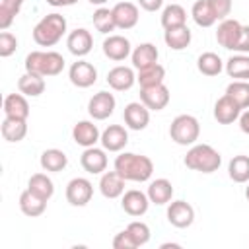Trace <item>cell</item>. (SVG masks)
<instances>
[{
	"instance_id": "1",
	"label": "cell",
	"mask_w": 249,
	"mask_h": 249,
	"mask_svg": "<svg viewBox=\"0 0 249 249\" xmlns=\"http://www.w3.org/2000/svg\"><path fill=\"white\" fill-rule=\"evenodd\" d=\"M115 171L126 181H148L154 173V163L148 156L124 152L115 160Z\"/></svg>"
},
{
	"instance_id": "2",
	"label": "cell",
	"mask_w": 249,
	"mask_h": 249,
	"mask_svg": "<svg viewBox=\"0 0 249 249\" xmlns=\"http://www.w3.org/2000/svg\"><path fill=\"white\" fill-rule=\"evenodd\" d=\"M66 31V19L60 14H47L35 27H33V39L41 47H53L60 41V37Z\"/></svg>"
},
{
	"instance_id": "3",
	"label": "cell",
	"mask_w": 249,
	"mask_h": 249,
	"mask_svg": "<svg viewBox=\"0 0 249 249\" xmlns=\"http://www.w3.org/2000/svg\"><path fill=\"white\" fill-rule=\"evenodd\" d=\"M64 68V58L62 54L54 53V51H33L25 56V70L31 74H39V76H56L60 74Z\"/></svg>"
},
{
	"instance_id": "4",
	"label": "cell",
	"mask_w": 249,
	"mask_h": 249,
	"mask_svg": "<svg viewBox=\"0 0 249 249\" xmlns=\"http://www.w3.org/2000/svg\"><path fill=\"white\" fill-rule=\"evenodd\" d=\"M222 163V158L220 154L208 146V144H196L193 146L187 156H185V165L189 169H195V171H202V173H212L220 167Z\"/></svg>"
},
{
	"instance_id": "5",
	"label": "cell",
	"mask_w": 249,
	"mask_h": 249,
	"mask_svg": "<svg viewBox=\"0 0 249 249\" xmlns=\"http://www.w3.org/2000/svg\"><path fill=\"white\" fill-rule=\"evenodd\" d=\"M198 134H200V126H198V121L193 115H177L171 121L169 136L179 146L195 144L198 140Z\"/></svg>"
},
{
	"instance_id": "6",
	"label": "cell",
	"mask_w": 249,
	"mask_h": 249,
	"mask_svg": "<svg viewBox=\"0 0 249 249\" xmlns=\"http://www.w3.org/2000/svg\"><path fill=\"white\" fill-rule=\"evenodd\" d=\"M93 196V187L88 179L76 177L66 185V200L72 206H86Z\"/></svg>"
},
{
	"instance_id": "7",
	"label": "cell",
	"mask_w": 249,
	"mask_h": 249,
	"mask_svg": "<svg viewBox=\"0 0 249 249\" xmlns=\"http://www.w3.org/2000/svg\"><path fill=\"white\" fill-rule=\"evenodd\" d=\"M140 99L150 111H161L169 103V89L163 84L142 88L140 89Z\"/></svg>"
},
{
	"instance_id": "8",
	"label": "cell",
	"mask_w": 249,
	"mask_h": 249,
	"mask_svg": "<svg viewBox=\"0 0 249 249\" xmlns=\"http://www.w3.org/2000/svg\"><path fill=\"white\" fill-rule=\"evenodd\" d=\"M113 111H115V97L109 91H97L88 103V113L97 121L111 117Z\"/></svg>"
},
{
	"instance_id": "9",
	"label": "cell",
	"mask_w": 249,
	"mask_h": 249,
	"mask_svg": "<svg viewBox=\"0 0 249 249\" xmlns=\"http://www.w3.org/2000/svg\"><path fill=\"white\" fill-rule=\"evenodd\" d=\"M167 220L175 228H189L195 220V208L187 200H175L167 208Z\"/></svg>"
},
{
	"instance_id": "10",
	"label": "cell",
	"mask_w": 249,
	"mask_h": 249,
	"mask_svg": "<svg viewBox=\"0 0 249 249\" xmlns=\"http://www.w3.org/2000/svg\"><path fill=\"white\" fill-rule=\"evenodd\" d=\"M68 76H70V82L74 86H78V88H89L97 80V70L93 68V64L86 62V60H78V62H74L70 66Z\"/></svg>"
},
{
	"instance_id": "11",
	"label": "cell",
	"mask_w": 249,
	"mask_h": 249,
	"mask_svg": "<svg viewBox=\"0 0 249 249\" xmlns=\"http://www.w3.org/2000/svg\"><path fill=\"white\" fill-rule=\"evenodd\" d=\"M124 123L132 130H144L150 123V109L144 103L132 101L124 107Z\"/></svg>"
},
{
	"instance_id": "12",
	"label": "cell",
	"mask_w": 249,
	"mask_h": 249,
	"mask_svg": "<svg viewBox=\"0 0 249 249\" xmlns=\"http://www.w3.org/2000/svg\"><path fill=\"white\" fill-rule=\"evenodd\" d=\"M121 204H123V210H124L128 216H134V218H136V216L146 214L148 204H150V198H148V195H144L142 191L130 189V191H126V193L123 195Z\"/></svg>"
},
{
	"instance_id": "13",
	"label": "cell",
	"mask_w": 249,
	"mask_h": 249,
	"mask_svg": "<svg viewBox=\"0 0 249 249\" xmlns=\"http://www.w3.org/2000/svg\"><path fill=\"white\" fill-rule=\"evenodd\" d=\"M66 47H68V51H70L72 54H76V56H86V54L91 51V47H93V37H91V33H89L88 29H84V27L74 29V31L68 35V39H66Z\"/></svg>"
},
{
	"instance_id": "14",
	"label": "cell",
	"mask_w": 249,
	"mask_h": 249,
	"mask_svg": "<svg viewBox=\"0 0 249 249\" xmlns=\"http://www.w3.org/2000/svg\"><path fill=\"white\" fill-rule=\"evenodd\" d=\"M239 33H241V23L237 19H222V23L218 25V31H216V39L218 43L224 47V49H230L233 51L237 39H239Z\"/></svg>"
},
{
	"instance_id": "15",
	"label": "cell",
	"mask_w": 249,
	"mask_h": 249,
	"mask_svg": "<svg viewBox=\"0 0 249 249\" xmlns=\"http://www.w3.org/2000/svg\"><path fill=\"white\" fill-rule=\"evenodd\" d=\"M239 113H241V107L226 93V95H222L218 101H216V105H214V117H216V121L220 123V124H230V123H233L235 119H239Z\"/></svg>"
},
{
	"instance_id": "16",
	"label": "cell",
	"mask_w": 249,
	"mask_h": 249,
	"mask_svg": "<svg viewBox=\"0 0 249 249\" xmlns=\"http://www.w3.org/2000/svg\"><path fill=\"white\" fill-rule=\"evenodd\" d=\"M103 53L111 60H124L130 54V43L123 35H109L103 41Z\"/></svg>"
},
{
	"instance_id": "17",
	"label": "cell",
	"mask_w": 249,
	"mask_h": 249,
	"mask_svg": "<svg viewBox=\"0 0 249 249\" xmlns=\"http://www.w3.org/2000/svg\"><path fill=\"white\" fill-rule=\"evenodd\" d=\"M113 18H115L117 27L130 29L138 23V8L132 2H119L113 8Z\"/></svg>"
},
{
	"instance_id": "18",
	"label": "cell",
	"mask_w": 249,
	"mask_h": 249,
	"mask_svg": "<svg viewBox=\"0 0 249 249\" xmlns=\"http://www.w3.org/2000/svg\"><path fill=\"white\" fill-rule=\"evenodd\" d=\"M126 142H128V134H126V130H124L121 124H111V126H107V128L103 130V134H101V144H103V148L109 150V152H119V150H123V148L126 146Z\"/></svg>"
},
{
	"instance_id": "19",
	"label": "cell",
	"mask_w": 249,
	"mask_h": 249,
	"mask_svg": "<svg viewBox=\"0 0 249 249\" xmlns=\"http://www.w3.org/2000/svg\"><path fill=\"white\" fill-rule=\"evenodd\" d=\"M134 80H136V76H134L132 68H128V66H115V68H111L109 74H107V84H109L113 89H117V91H126V89H130L132 84H134Z\"/></svg>"
},
{
	"instance_id": "20",
	"label": "cell",
	"mask_w": 249,
	"mask_h": 249,
	"mask_svg": "<svg viewBox=\"0 0 249 249\" xmlns=\"http://www.w3.org/2000/svg\"><path fill=\"white\" fill-rule=\"evenodd\" d=\"M80 163L88 173H101L107 167V156H105L103 150H99L95 146H89V148L84 150V154L80 158Z\"/></svg>"
},
{
	"instance_id": "21",
	"label": "cell",
	"mask_w": 249,
	"mask_h": 249,
	"mask_svg": "<svg viewBox=\"0 0 249 249\" xmlns=\"http://www.w3.org/2000/svg\"><path fill=\"white\" fill-rule=\"evenodd\" d=\"M124 177L117 171H107L103 173L101 181H99V191L105 198H117L124 193Z\"/></svg>"
},
{
	"instance_id": "22",
	"label": "cell",
	"mask_w": 249,
	"mask_h": 249,
	"mask_svg": "<svg viewBox=\"0 0 249 249\" xmlns=\"http://www.w3.org/2000/svg\"><path fill=\"white\" fill-rule=\"evenodd\" d=\"M72 138H74L76 144H80L84 148H89V146H93L99 140V130H97V126L93 123L80 121L72 128Z\"/></svg>"
},
{
	"instance_id": "23",
	"label": "cell",
	"mask_w": 249,
	"mask_h": 249,
	"mask_svg": "<svg viewBox=\"0 0 249 249\" xmlns=\"http://www.w3.org/2000/svg\"><path fill=\"white\" fill-rule=\"evenodd\" d=\"M158 56H160V53H158L156 45L142 43L132 51V64H134V68L142 70V68H148L152 64H158Z\"/></svg>"
},
{
	"instance_id": "24",
	"label": "cell",
	"mask_w": 249,
	"mask_h": 249,
	"mask_svg": "<svg viewBox=\"0 0 249 249\" xmlns=\"http://www.w3.org/2000/svg\"><path fill=\"white\" fill-rule=\"evenodd\" d=\"M0 130H2L4 140H8V142H19V140H23V136L27 134V123H25V119L6 117V119L2 121Z\"/></svg>"
},
{
	"instance_id": "25",
	"label": "cell",
	"mask_w": 249,
	"mask_h": 249,
	"mask_svg": "<svg viewBox=\"0 0 249 249\" xmlns=\"http://www.w3.org/2000/svg\"><path fill=\"white\" fill-rule=\"evenodd\" d=\"M4 113H6V117L27 119L29 117V103L21 93H10L4 99Z\"/></svg>"
},
{
	"instance_id": "26",
	"label": "cell",
	"mask_w": 249,
	"mask_h": 249,
	"mask_svg": "<svg viewBox=\"0 0 249 249\" xmlns=\"http://www.w3.org/2000/svg\"><path fill=\"white\" fill-rule=\"evenodd\" d=\"M19 208H21V212H23L25 216L37 218V216H41V214L45 212L47 200L39 198L37 195H33V193L27 189V191H23V193L19 195Z\"/></svg>"
},
{
	"instance_id": "27",
	"label": "cell",
	"mask_w": 249,
	"mask_h": 249,
	"mask_svg": "<svg viewBox=\"0 0 249 249\" xmlns=\"http://www.w3.org/2000/svg\"><path fill=\"white\" fill-rule=\"evenodd\" d=\"M165 45L173 51H183L185 47H189L191 43V29L185 25H179V27H171V29H165Z\"/></svg>"
},
{
	"instance_id": "28",
	"label": "cell",
	"mask_w": 249,
	"mask_h": 249,
	"mask_svg": "<svg viewBox=\"0 0 249 249\" xmlns=\"http://www.w3.org/2000/svg\"><path fill=\"white\" fill-rule=\"evenodd\" d=\"M173 196V185L167 179H156L148 187V198L154 204H167Z\"/></svg>"
},
{
	"instance_id": "29",
	"label": "cell",
	"mask_w": 249,
	"mask_h": 249,
	"mask_svg": "<svg viewBox=\"0 0 249 249\" xmlns=\"http://www.w3.org/2000/svg\"><path fill=\"white\" fill-rule=\"evenodd\" d=\"M68 165V158L62 150H56V148H49L41 154V167L45 171H62L64 167Z\"/></svg>"
},
{
	"instance_id": "30",
	"label": "cell",
	"mask_w": 249,
	"mask_h": 249,
	"mask_svg": "<svg viewBox=\"0 0 249 249\" xmlns=\"http://www.w3.org/2000/svg\"><path fill=\"white\" fill-rule=\"evenodd\" d=\"M18 88L23 95H29V97H37L45 91V80L43 76L39 74H31V72H25L19 82H18Z\"/></svg>"
},
{
	"instance_id": "31",
	"label": "cell",
	"mask_w": 249,
	"mask_h": 249,
	"mask_svg": "<svg viewBox=\"0 0 249 249\" xmlns=\"http://www.w3.org/2000/svg\"><path fill=\"white\" fill-rule=\"evenodd\" d=\"M27 189H29L33 195H37L39 198H43V200H49V198L53 196V193H54L53 181H51L45 173H35V175H31V177H29V183H27Z\"/></svg>"
},
{
	"instance_id": "32",
	"label": "cell",
	"mask_w": 249,
	"mask_h": 249,
	"mask_svg": "<svg viewBox=\"0 0 249 249\" xmlns=\"http://www.w3.org/2000/svg\"><path fill=\"white\" fill-rule=\"evenodd\" d=\"M163 78H165V68L161 64H152L148 68H142L138 70V84L140 88H150V86H158V84H163Z\"/></svg>"
},
{
	"instance_id": "33",
	"label": "cell",
	"mask_w": 249,
	"mask_h": 249,
	"mask_svg": "<svg viewBox=\"0 0 249 249\" xmlns=\"http://www.w3.org/2000/svg\"><path fill=\"white\" fill-rule=\"evenodd\" d=\"M185 21H187V12L179 4H169L163 10V14H161V25H163V29L185 25Z\"/></svg>"
},
{
	"instance_id": "34",
	"label": "cell",
	"mask_w": 249,
	"mask_h": 249,
	"mask_svg": "<svg viewBox=\"0 0 249 249\" xmlns=\"http://www.w3.org/2000/svg\"><path fill=\"white\" fill-rule=\"evenodd\" d=\"M228 173L235 183L249 181V156H233L228 165Z\"/></svg>"
},
{
	"instance_id": "35",
	"label": "cell",
	"mask_w": 249,
	"mask_h": 249,
	"mask_svg": "<svg viewBox=\"0 0 249 249\" xmlns=\"http://www.w3.org/2000/svg\"><path fill=\"white\" fill-rule=\"evenodd\" d=\"M191 14H193V19L196 21V25H200V27H210L216 21V16L212 14V10L208 6V0H196L193 4Z\"/></svg>"
},
{
	"instance_id": "36",
	"label": "cell",
	"mask_w": 249,
	"mask_h": 249,
	"mask_svg": "<svg viewBox=\"0 0 249 249\" xmlns=\"http://www.w3.org/2000/svg\"><path fill=\"white\" fill-rule=\"evenodd\" d=\"M196 66L198 70L204 74V76H218L222 72V58L216 54V53H202L196 60Z\"/></svg>"
},
{
	"instance_id": "37",
	"label": "cell",
	"mask_w": 249,
	"mask_h": 249,
	"mask_svg": "<svg viewBox=\"0 0 249 249\" xmlns=\"http://www.w3.org/2000/svg\"><path fill=\"white\" fill-rule=\"evenodd\" d=\"M226 93H228L241 109H247V107H249V82H245V80H235V82H231V84L226 88Z\"/></svg>"
},
{
	"instance_id": "38",
	"label": "cell",
	"mask_w": 249,
	"mask_h": 249,
	"mask_svg": "<svg viewBox=\"0 0 249 249\" xmlns=\"http://www.w3.org/2000/svg\"><path fill=\"white\" fill-rule=\"evenodd\" d=\"M226 70L230 74V78H235V80H247L249 78V56L245 54H237V56H231L226 64Z\"/></svg>"
},
{
	"instance_id": "39",
	"label": "cell",
	"mask_w": 249,
	"mask_h": 249,
	"mask_svg": "<svg viewBox=\"0 0 249 249\" xmlns=\"http://www.w3.org/2000/svg\"><path fill=\"white\" fill-rule=\"evenodd\" d=\"M23 0H2L0 2V29H8L14 18L19 14Z\"/></svg>"
},
{
	"instance_id": "40",
	"label": "cell",
	"mask_w": 249,
	"mask_h": 249,
	"mask_svg": "<svg viewBox=\"0 0 249 249\" xmlns=\"http://www.w3.org/2000/svg\"><path fill=\"white\" fill-rule=\"evenodd\" d=\"M93 25H95V29L101 31V33L113 31V29L117 27L115 18H113V10H109V8H97V10L93 12Z\"/></svg>"
},
{
	"instance_id": "41",
	"label": "cell",
	"mask_w": 249,
	"mask_h": 249,
	"mask_svg": "<svg viewBox=\"0 0 249 249\" xmlns=\"http://www.w3.org/2000/svg\"><path fill=\"white\" fill-rule=\"evenodd\" d=\"M126 230H128V233L134 237V241L138 243V247H140V245H146V243L150 241V228H148L144 222H130Z\"/></svg>"
},
{
	"instance_id": "42",
	"label": "cell",
	"mask_w": 249,
	"mask_h": 249,
	"mask_svg": "<svg viewBox=\"0 0 249 249\" xmlns=\"http://www.w3.org/2000/svg\"><path fill=\"white\" fill-rule=\"evenodd\" d=\"M16 49H18V39H16L12 33L2 31V33H0V56L6 58V56H10V54H14Z\"/></svg>"
},
{
	"instance_id": "43",
	"label": "cell",
	"mask_w": 249,
	"mask_h": 249,
	"mask_svg": "<svg viewBox=\"0 0 249 249\" xmlns=\"http://www.w3.org/2000/svg\"><path fill=\"white\" fill-rule=\"evenodd\" d=\"M208 6L216 19H226L231 12V0H208Z\"/></svg>"
},
{
	"instance_id": "44",
	"label": "cell",
	"mask_w": 249,
	"mask_h": 249,
	"mask_svg": "<svg viewBox=\"0 0 249 249\" xmlns=\"http://www.w3.org/2000/svg\"><path fill=\"white\" fill-rule=\"evenodd\" d=\"M136 247H138V243H136L134 237L128 233V230L117 233L115 239H113V249H136Z\"/></svg>"
},
{
	"instance_id": "45",
	"label": "cell",
	"mask_w": 249,
	"mask_h": 249,
	"mask_svg": "<svg viewBox=\"0 0 249 249\" xmlns=\"http://www.w3.org/2000/svg\"><path fill=\"white\" fill-rule=\"evenodd\" d=\"M233 51H237V53H249V25H241V33H239V39H237Z\"/></svg>"
},
{
	"instance_id": "46",
	"label": "cell",
	"mask_w": 249,
	"mask_h": 249,
	"mask_svg": "<svg viewBox=\"0 0 249 249\" xmlns=\"http://www.w3.org/2000/svg\"><path fill=\"white\" fill-rule=\"evenodd\" d=\"M161 2L163 0H138V4L146 10V12H156L161 8Z\"/></svg>"
},
{
	"instance_id": "47",
	"label": "cell",
	"mask_w": 249,
	"mask_h": 249,
	"mask_svg": "<svg viewBox=\"0 0 249 249\" xmlns=\"http://www.w3.org/2000/svg\"><path fill=\"white\" fill-rule=\"evenodd\" d=\"M239 126H241V130L245 134H249V109L243 115H239Z\"/></svg>"
},
{
	"instance_id": "48",
	"label": "cell",
	"mask_w": 249,
	"mask_h": 249,
	"mask_svg": "<svg viewBox=\"0 0 249 249\" xmlns=\"http://www.w3.org/2000/svg\"><path fill=\"white\" fill-rule=\"evenodd\" d=\"M47 4H51V6H54V8H60V6H72V4H76L78 0H45Z\"/></svg>"
},
{
	"instance_id": "49",
	"label": "cell",
	"mask_w": 249,
	"mask_h": 249,
	"mask_svg": "<svg viewBox=\"0 0 249 249\" xmlns=\"http://www.w3.org/2000/svg\"><path fill=\"white\" fill-rule=\"evenodd\" d=\"M161 249H179V243H163Z\"/></svg>"
},
{
	"instance_id": "50",
	"label": "cell",
	"mask_w": 249,
	"mask_h": 249,
	"mask_svg": "<svg viewBox=\"0 0 249 249\" xmlns=\"http://www.w3.org/2000/svg\"><path fill=\"white\" fill-rule=\"evenodd\" d=\"M89 2H91V4H99V6H101V4H105L107 0H89Z\"/></svg>"
},
{
	"instance_id": "51",
	"label": "cell",
	"mask_w": 249,
	"mask_h": 249,
	"mask_svg": "<svg viewBox=\"0 0 249 249\" xmlns=\"http://www.w3.org/2000/svg\"><path fill=\"white\" fill-rule=\"evenodd\" d=\"M245 196H247V200H249V185H247V189H245Z\"/></svg>"
}]
</instances>
